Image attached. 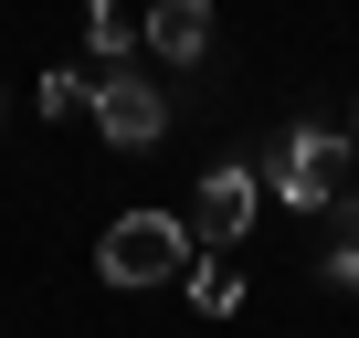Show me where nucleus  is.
Listing matches in <instances>:
<instances>
[{"mask_svg": "<svg viewBox=\"0 0 359 338\" xmlns=\"http://www.w3.org/2000/svg\"><path fill=\"white\" fill-rule=\"evenodd\" d=\"M264 180H275L296 212H327V201L359 191V137H348V127H285L275 158H264Z\"/></svg>", "mask_w": 359, "mask_h": 338, "instance_id": "obj_1", "label": "nucleus"}, {"mask_svg": "<svg viewBox=\"0 0 359 338\" xmlns=\"http://www.w3.org/2000/svg\"><path fill=\"white\" fill-rule=\"evenodd\" d=\"M95 264H106V285H169L191 264V233H180V212H116Z\"/></svg>", "mask_w": 359, "mask_h": 338, "instance_id": "obj_2", "label": "nucleus"}, {"mask_svg": "<svg viewBox=\"0 0 359 338\" xmlns=\"http://www.w3.org/2000/svg\"><path fill=\"white\" fill-rule=\"evenodd\" d=\"M158 127H169V95H158L148 74L106 64V85H95V137H106V148H148Z\"/></svg>", "mask_w": 359, "mask_h": 338, "instance_id": "obj_3", "label": "nucleus"}, {"mask_svg": "<svg viewBox=\"0 0 359 338\" xmlns=\"http://www.w3.org/2000/svg\"><path fill=\"white\" fill-rule=\"evenodd\" d=\"M243 222H254V169L222 158L212 180L191 191V233H201V243H243Z\"/></svg>", "mask_w": 359, "mask_h": 338, "instance_id": "obj_4", "label": "nucleus"}, {"mask_svg": "<svg viewBox=\"0 0 359 338\" xmlns=\"http://www.w3.org/2000/svg\"><path fill=\"white\" fill-rule=\"evenodd\" d=\"M148 43L169 64H201L212 53V0H158V11H148Z\"/></svg>", "mask_w": 359, "mask_h": 338, "instance_id": "obj_5", "label": "nucleus"}, {"mask_svg": "<svg viewBox=\"0 0 359 338\" xmlns=\"http://www.w3.org/2000/svg\"><path fill=\"white\" fill-rule=\"evenodd\" d=\"M338 212V243H327V285H359V191L348 201H327Z\"/></svg>", "mask_w": 359, "mask_h": 338, "instance_id": "obj_6", "label": "nucleus"}, {"mask_svg": "<svg viewBox=\"0 0 359 338\" xmlns=\"http://www.w3.org/2000/svg\"><path fill=\"white\" fill-rule=\"evenodd\" d=\"M191 296H201L212 317H233V306H243V275H233V264H191Z\"/></svg>", "mask_w": 359, "mask_h": 338, "instance_id": "obj_7", "label": "nucleus"}, {"mask_svg": "<svg viewBox=\"0 0 359 338\" xmlns=\"http://www.w3.org/2000/svg\"><path fill=\"white\" fill-rule=\"evenodd\" d=\"M85 32H95V64L127 53V11H116V0H85Z\"/></svg>", "mask_w": 359, "mask_h": 338, "instance_id": "obj_8", "label": "nucleus"}, {"mask_svg": "<svg viewBox=\"0 0 359 338\" xmlns=\"http://www.w3.org/2000/svg\"><path fill=\"white\" fill-rule=\"evenodd\" d=\"M74 106H95V95H85V74H74V64H64V74H43V116H74Z\"/></svg>", "mask_w": 359, "mask_h": 338, "instance_id": "obj_9", "label": "nucleus"}]
</instances>
